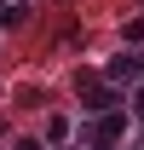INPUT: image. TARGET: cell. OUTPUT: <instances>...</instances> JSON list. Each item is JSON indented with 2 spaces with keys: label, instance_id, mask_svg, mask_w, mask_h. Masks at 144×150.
<instances>
[{
  "label": "cell",
  "instance_id": "1",
  "mask_svg": "<svg viewBox=\"0 0 144 150\" xmlns=\"http://www.w3.org/2000/svg\"><path fill=\"white\" fill-rule=\"evenodd\" d=\"M81 87H87V110H109V93H104V87H92V81H81Z\"/></svg>",
  "mask_w": 144,
  "mask_h": 150
}]
</instances>
